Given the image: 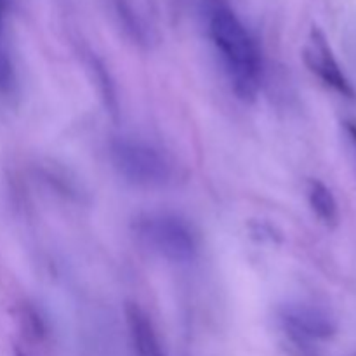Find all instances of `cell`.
Returning <instances> with one entry per match:
<instances>
[{"label": "cell", "mask_w": 356, "mask_h": 356, "mask_svg": "<svg viewBox=\"0 0 356 356\" xmlns=\"http://www.w3.org/2000/svg\"><path fill=\"white\" fill-rule=\"evenodd\" d=\"M205 23L235 92L242 99H252L259 89L263 68L259 49L250 31L222 0L205 2Z\"/></svg>", "instance_id": "cell-1"}, {"label": "cell", "mask_w": 356, "mask_h": 356, "mask_svg": "<svg viewBox=\"0 0 356 356\" xmlns=\"http://www.w3.org/2000/svg\"><path fill=\"white\" fill-rule=\"evenodd\" d=\"M110 159L115 170L134 186L162 188L172 176L169 160L148 143L115 139L110 145Z\"/></svg>", "instance_id": "cell-2"}, {"label": "cell", "mask_w": 356, "mask_h": 356, "mask_svg": "<svg viewBox=\"0 0 356 356\" xmlns=\"http://www.w3.org/2000/svg\"><path fill=\"white\" fill-rule=\"evenodd\" d=\"M141 238L165 259L188 263L198 250V238L193 228L176 214H148L138 222Z\"/></svg>", "instance_id": "cell-3"}, {"label": "cell", "mask_w": 356, "mask_h": 356, "mask_svg": "<svg viewBox=\"0 0 356 356\" xmlns=\"http://www.w3.org/2000/svg\"><path fill=\"white\" fill-rule=\"evenodd\" d=\"M305 63L325 86L330 89L339 92L341 96L348 97V99H355L356 92L351 86L350 80L341 70L339 63L334 58V52L330 49L329 42H327L325 35L320 30L313 28L309 33L308 42L305 45Z\"/></svg>", "instance_id": "cell-4"}, {"label": "cell", "mask_w": 356, "mask_h": 356, "mask_svg": "<svg viewBox=\"0 0 356 356\" xmlns=\"http://www.w3.org/2000/svg\"><path fill=\"white\" fill-rule=\"evenodd\" d=\"M285 330L298 346H308L313 341H325L336 334L332 316L323 309L308 305H292L282 312Z\"/></svg>", "instance_id": "cell-5"}, {"label": "cell", "mask_w": 356, "mask_h": 356, "mask_svg": "<svg viewBox=\"0 0 356 356\" xmlns=\"http://www.w3.org/2000/svg\"><path fill=\"white\" fill-rule=\"evenodd\" d=\"M125 320H127L129 339L134 356H165L159 334L145 309L131 302L125 308Z\"/></svg>", "instance_id": "cell-6"}, {"label": "cell", "mask_w": 356, "mask_h": 356, "mask_svg": "<svg viewBox=\"0 0 356 356\" xmlns=\"http://www.w3.org/2000/svg\"><path fill=\"white\" fill-rule=\"evenodd\" d=\"M308 202L316 218L327 226H336L339 219V209L334 193L325 183L312 179L308 183Z\"/></svg>", "instance_id": "cell-7"}, {"label": "cell", "mask_w": 356, "mask_h": 356, "mask_svg": "<svg viewBox=\"0 0 356 356\" xmlns=\"http://www.w3.org/2000/svg\"><path fill=\"white\" fill-rule=\"evenodd\" d=\"M16 87V72L7 52L0 47V96H9Z\"/></svg>", "instance_id": "cell-8"}, {"label": "cell", "mask_w": 356, "mask_h": 356, "mask_svg": "<svg viewBox=\"0 0 356 356\" xmlns=\"http://www.w3.org/2000/svg\"><path fill=\"white\" fill-rule=\"evenodd\" d=\"M343 139L344 148H346L348 159H350L353 172L356 174V120L343 122Z\"/></svg>", "instance_id": "cell-9"}, {"label": "cell", "mask_w": 356, "mask_h": 356, "mask_svg": "<svg viewBox=\"0 0 356 356\" xmlns=\"http://www.w3.org/2000/svg\"><path fill=\"white\" fill-rule=\"evenodd\" d=\"M6 7H7V0H0V23H2L3 14H6Z\"/></svg>", "instance_id": "cell-10"}, {"label": "cell", "mask_w": 356, "mask_h": 356, "mask_svg": "<svg viewBox=\"0 0 356 356\" xmlns=\"http://www.w3.org/2000/svg\"><path fill=\"white\" fill-rule=\"evenodd\" d=\"M299 356H316V355L308 353V351H305V350H302V348H301V355H299Z\"/></svg>", "instance_id": "cell-11"}]
</instances>
